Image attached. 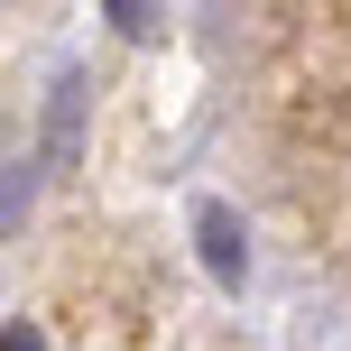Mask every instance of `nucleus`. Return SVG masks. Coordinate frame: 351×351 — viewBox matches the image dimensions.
I'll return each mask as SVG.
<instances>
[{
	"label": "nucleus",
	"mask_w": 351,
	"mask_h": 351,
	"mask_svg": "<svg viewBox=\"0 0 351 351\" xmlns=\"http://www.w3.org/2000/svg\"><path fill=\"white\" fill-rule=\"evenodd\" d=\"M84 102H93L84 65H56L47 102H37V167H47V176H65L74 158H84Z\"/></svg>",
	"instance_id": "f257e3e1"
},
{
	"label": "nucleus",
	"mask_w": 351,
	"mask_h": 351,
	"mask_svg": "<svg viewBox=\"0 0 351 351\" xmlns=\"http://www.w3.org/2000/svg\"><path fill=\"white\" fill-rule=\"evenodd\" d=\"M0 351H47V333H37V324H19V315H10V333H0Z\"/></svg>",
	"instance_id": "39448f33"
},
{
	"label": "nucleus",
	"mask_w": 351,
	"mask_h": 351,
	"mask_svg": "<svg viewBox=\"0 0 351 351\" xmlns=\"http://www.w3.org/2000/svg\"><path fill=\"white\" fill-rule=\"evenodd\" d=\"M28 204H37V158L10 148V185H0V231H10V241H19V222H28Z\"/></svg>",
	"instance_id": "7ed1b4c3"
},
{
	"label": "nucleus",
	"mask_w": 351,
	"mask_h": 351,
	"mask_svg": "<svg viewBox=\"0 0 351 351\" xmlns=\"http://www.w3.org/2000/svg\"><path fill=\"white\" fill-rule=\"evenodd\" d=\"M102 19H111V37H130V47H148V37L167 28V10H148V0H102Z\"/></svg>",
	"instance_id": "20e7f679"
},
{
	"label": "nucleus",
	"mask_w": 351,
	"mask_h": 351,
	"mask_svg": "<svg viewBox=\"0 0 351 351\" xmlns=\"http://www.w3.org/2000/svg\"><path fill=\"white\" fill-rule=\"evenodd\" d=\"M194 259H204V278L222 287V296L250 287V231H241V213H231L222 194H194Z\"/></svg>",
	"instance_id": "f03ea898"
}]
</instances>
